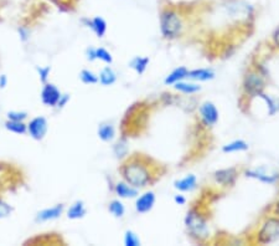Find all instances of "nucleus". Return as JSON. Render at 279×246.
<instances>
[{
  "instance_id": "f3484780",
  "label": "nucleus",
  "mask_w": 279,
  "mask_h": 246,
  "mask_svg": "<svg viewBox=\"0 0 279 246\" xmlns=\"http://www.w3.org/2000/svg\"><path fill=\"white\" fill-rule=\"evenodd\" d=\"M188 75L189 68L185 67V66H179V67L174 68V70L165 77L164 85L165 86H172V85L177 84V82L188 80Z\"/></svg>"
},
{
  "instance_id": "7c9ffc66",
  "label": "nucleus",
  "mask_w": 279,
  "mask_h": 246,
  "mask_svg": "<svg viewBox=\"0 0 279 246\" xmlns=\"http://www.w3.org/2000/svg\"><path fill=\"white\" fill-rule=\"evenodd\" d=\"M258 97H261L262 100L264 101V102L267 103V107H268V115L269 116H273V115H276L277 112H278V105H277V102L276 101L272 98V97H269V96H267L266 93H261L259 94Z\"/></svg>"
},
{
  "instance_id": "9b49d317",
  "label": "nucleus",
  "mask_w": 279,
  "mask_h": 246,
  "mask_svg": "<svg viewBox=\"0 0 279 246\" xmlns=\"http://www.w3.org/2000/svg\"><path fill=\"white\" fill-rule=\"evenodd\" d=\"M47 129H49V124H47V121L45 117H36L32 121H30V123L28 124V132L30 133V136L32 137L36 141H41L47 133Z\"/></svg>"
},
{
  "instance_id": "a211bd4d",
  "label": "nucleus",
  "mask_w": 279,
  "mask_h": 246,
  "mask_svg": "<svg viewBox=\"0 0 279 246\" xmlns=\"http://www.w3.org/2000/svg\"><path fill=\"white\" fill-rule=\"evenodd\" d=\"M175 91L183 94H195L202 90L201 85L198 82L191 81V80H184V81L177 82V84L172 85Z\"/></svg>"
},
{
  "instance_id": "f257e3e1",
  "label": "nucleus",
  "mask_w": 279,
  "mask_h": 246,
  "mask_svg": "<svg viewBox=\"0 0 279 246\" xmlns=\"http://www.w3.org/2000/svg\"><path fill=\"white\" fill-rule=\"evenodd\" d=\"M149 158L143 154H137L129 158L120 168L123 181L137 189L146 188L157 181L155 168Z\"/></svg>"
},
{
  "instance_id": "dca6fc26",
  "label": "nucleus",
  "mask_w": 279,
  "mask_h": 246,
  "mask_svg": "<svg viewBox=\"0 0 279 246\" xmlns=\"http://www.w3.org/2000/svg\"><path fill=\"white\" fill-rule=\"evenodd\" d=\"M114 191L122 199H133L139 195V189L134 188L133 185L128 184L125 181H120L115 184Z\"/></svg>"
},
{
  "instance_id": "2eb2a0df",
  "label": "nucleus",
  "mask_w": 279,
  "mask_h": 246,
  "mask_svg": "<svg viewBox=\"0 0 279 246\" xmlns=\"http://www.w3.org/2000/svg\"><path fill=\"white\" fill-rule=\"evenodd\" d=\"M82 23H84L87 28H89L99 39L105 36L106 32H107V23H106L105 19L101 18V16H94V18L92 19H84Z\"/></svg>"
},
{
  "instance_id": "72a5a7b5",
  "label": "nucleus",
  "mask_w": 279,
  "mask_h": 246,
  "mask_svg": "<svg viewBox=\"0 0 279 246\" xmlns=\"http://www.w3.org/2000/svg\"><path fill=\"white\" fill-rule=\"evenodd\" d=\"M27 117H28V115L25 112L11 111V112L8 113V120H10V121H20V122H23V121Z\"/></svg>"
},
{
  "instance_id": "c9c22d12",
  "label": "nucleus",
  "mask_w": 279,
  "mask_h": 246,
  "mask_svg": "<svg viewBox=\"0 0 279 246\" xmlns=\"http://www.w3.org/2000/svg\"><path fill=\"white\" fill-rule=\"evenodd\" d=\"M84 55H86V59L88 61H96L97 60V59H96V49H94V47L89 46L88 49L86 50V54H84Z\"/></svg>"
},
{
  "instance_id": "f03ea898",
  "label": "nucleus",
  "mask_w": 279,
  "mask_h": 246,
  "mask_svg": "<svg viewBox=\"0 0 279 246\" xmlns=\"http://www.w3.org/2000/svg\"><path fill=\"white\" fill-rule=\"evenodd\" d=\"M184 225H185L186 231H188V235L195 243L205 244L210 239L211 231H210L209 217L198 208L194 207L186 213Z\"/></svg>"
},
{
  "instance_id": "5701e85b",
  "label": "nucleus",
  "mask_w": 279,
  "mask_h": 246,
  "mask_svg": "<svg viewBox=\"0 0 279 246\" xmlns=\"http://www.w3.org/2000/svg\"><path fill=\"white\" fill-rule=\"evenodd\" d=\"M98 137L103 142H112L115 138V128L112 123H102L98 127Z\"/></svg>"
},
{
  "instance_id": "ea45409f",
  "label": "nucleus",
  "mask_w": 279,
  "mask_h": 246,
  "mask_svg": "<svg viewBox=\"0 0 279 246\" xmlns=\"http://www.w3.org/2000/svg\"><path fill=\"white\" fill-rule=\"evenodd\" d=\"M272 39H273V44L276 45V47H278L279 49V29H277L276 31H274Z\"/></svg>"
},
{
  "instance_id": "4468645a",
  "label": "nucleus",
  "mask_w": 279,
  "mask_h": 246,
  "mask_svg": "<svg viewBox=\"0 0 279 246\" xmlns=\"http://www.w3.org/2000/svg\"><path fill=\"white\" fill-rule=\"evenodd\" d=\"M197 177L195 174H188L184 178L176 179L174 182V188L179 193H190L197 188Z\"/></svg>"
},
{
  "instance_id": "cd10ccee",
  "label": "nucleus",
  "mask_w": 279,
  "mask_h": 246,
  "mask_svg": "<svg viewBox=\"0 0 279 246\" xmlns=\"http://www.w3.org/2000/svg\"><path fill=\"white\" fill-rule=\"evenodd\" d=\"M124 245L125 246H140L141 240L138 236V234L134 233L133 230H127L124 233Z\"/></svg>"
},
{
  "instance_id": "c85d7f7f",
  "label": "nucleus",
  "mask_w": 279,
  "mask_h": 246,
  "mask_svg": "<svg viewBox=\"0 0 279 246\" xmlns=\"http://www.w3.org/2000/svg\"><path fill=\"white\" fill-rule=\"evenodd\" d=\"M80 79L84 85L98 84V75L91 70H82L81 73H80Z\"/></svg>"
},
{
  "instance_id": "a878e982",
  "label": "nucleus",
  "mask_w": 279,
  "mask_h": 246,
  "mask_svg": "<svg viewBox=\"0 0 279 246\" xmlns=\"http://www.w3.org/2000/svg\"><path fill=\"white\" fill-rule=\"evenodd\" d=\"M5 128L8 129V131L13 132V133L16 134H24L28 132V126H25L24 122H20V121L9 120L8 122L5 123Z\"/></svg>"
},
{
  "instance_id": "e433bc0d",
  "label": "nucleus",
  "mask_w": 279,
  "mask_h": 246,
  "mask_svg": "<svg viewBox=\"0 0 279 246\" xmlns=\"http://www.w3.org/2000/svg\"><path fill=\"white\" fill-rule=\"evenodd\" d=\"M68 101H70V94H67V93L61 94L60 100H58L57 106H56V107H58V108H63V107H65L66 105H67Z\"/></svg>"
},
{
  "instance_id": "a19ab883",
  "label": "nucleus",
  "mask_w": 279,
  "mask_h": 246,
  "mask_svg": "<svg viewBox=\"0 0 279 246\" xmlns=\"http://www.w3.org/2000/svg\"><path fill=\"white\" fill-rule=\"evenodd\" d=\"M6 85H8V77L6 75H1L0 76V89H5Z\"/></svg>"
},
{
  "instance_id": "c756f323",
  "label": "nucleus",
  "mask_w": 279,
  "mask_h": 246,
  "mask_svg": "<svg viewBox=\"0 0 279 246\" xmlns=\"http://www.w3.org/2000/svg\"><path fill=\"white\" fill-rule=\"evenodd\" d=\"M96 59L102 62L107 63V65H112L113 63V56L108 50H106L105 47H97L96 49Z\"/></svg>"
},
{
  "instance_id": "4c0bfd02",
  "label": "nucleus",
  "mask_w": 279,
  "mask_h": 246,
  "mask_svg": "<svg viewBox=\"0 0 279 246\" xmlns=\"http://www.w3.org/2000/svg\"><path fill=\"white\" fill-rule=\"evenodd\" d=\"M271 215H274V216L279 217V196H278V198H277V200H276V202H274V204L272 205Z\"/></svg>"
},
{
  "instance_id": "58836bf2",
  "label": "nucleus",
  "mask_w": 279,
  "mask_h": 246,
  "mask_svg": "<svg viewBox=\"0 0 279 246\" xmlns=\"http://www.w3.org/2000/svg\"><path fill=\"white\" fill-rule=\"evenodd\" d=\"M19 34H20V39L23 40V41H27V40L29 39V31H28L25 28H20V29H19Z\"/></svg>"
},
{
  "instance_id": "9d476101",
  "label": "nucleus",
  "mask_w": 279,
  "mask_h": 246,
  "mask_svg": "<svg viewBox=\"0 0 279 246\" xmlns=\"http://www.w3.org/2000/svg\"><path fill=\"white\" fill-rule=\"evenodd\" d=\"M155 203H157V194L153 190H146L139 196H137L136 200V212L138 214H146L154 209Z\"/></svg>"
},
{
  "instance_id": "393cba45",
  "label": "nucleus",
  "mask_w": 279,
  "mask_h": 246,
  "mask_svg": "<svg viewBox=\"0 0 279 246\" xmlns=\"http://www.w3.org/2000/svg\"><path fill=\"white\" fill-rule=\"evenodd\" d=\"M108 210H110L111 214L113 215L114 217H123L125 214V207L119 199H114L108 205Z\"/></svg>"
},
{
  "instance_id": "2f4dec72",
  "label": "nucleus",
  "mask_w": 279,
  "mask_h": 246,
  "mask_svg": "<svg viewBox=\"0 0 279 246\" xmlns=\"http://www.w3.org/2000/svg\"><path fill=\"white\" fill-rule=\"evenodd\" d=\"M11 207L8 204V203L3 202V200H0V219H3V217L9 216L11 214Z\"/></svg>"
},
{
  "instance_id": "f704fd0d",
  "label": "nucleus",
  "mask_w": 279,
  "mask_h": 246,
  "mask_svg": "<svg viewBox=\"0 0 279 246\" xmlns=\"http://www.w3.org/2000/svg\"><path fill=\"white\" fill-rule=\"evenodd\" d=\"M172 200H174V203L176 205H185L186 203H188V198L184 195V193L175 194L174 198H172Z\"/></svg>"
},
{
  "instance_id": "412c9836",
  "label": "nucleus",
  "mask_w": 279,
  "mask_h": 246,
  "mask_svg": "<svg viewBox=\"0 0 279 246\" xmlns=\"http://www.w3.org/2000/svg\"><path fill=\"white\" fill-rule=\"evenodd\" d=\"M117 72H115L111 66H106L105 68H102V71H101L98 75V82L102 85V86L106 87L114 85L115 82H117Z\"/></svg>"
},
{
  "instance_id": "6e6552de",
  "label": "nucleus",
  "mask_w": 279,
  "mask_h": 246,
  "mask_svg": "<svg viewBox=\"0 0 279 246\" xmlns=\"http://www.w3.org/2000/svg\"><path fill=\"white\" fill-rule=\"evenodd\" d=\"M224 8H226L227 13L231 15V18H235L237 20H248V18H251L254 11L252 5L245 3V1H240V0L230 1Z\"/></svg>"
},
{
  "instance_id": "7ed1b4c3",
  "label": "nucleus",
  "mask_w": 279,
  "mask_h": 246,
  "mask_svg": "<svg viewBox=\"0 0 279 246\" xmlns=\"http://www.w3.org/2000/svg\"><path fill=\"white\" fill-rule=\"evenodd\" d=\"M159 24H160V32H162V36L165 40H171L177 39L180 37L183 34L184 30V23L183 19H181L180 14L177 13L175 9L172 8H167L160 13L159 18Z\"/></svg>"
},
{
  "instance_id": "f8f14e48",
  "label": "nucleus",
  "mask_w": 279,
  "mask_h": 246,
  "mask_svg": "<svg viewBox=\"0 0 279 246\" xmlns=\"http://www.w3.org/2000/svg\"><path fill=\"white\" fill-rule=\"evenodd\" d=\"M61 91L54 84H46L42 89L41 100L49 107H56L61 97Z\"/></svg>"
},
{
  "instance_id": "b1692460",
  "label": "nucleus",
  "mask_w": 279,
  "mask_h": 246,
  "mask_svg": "<svg viewBox=\"0 0 279 246\" xmlns=\"http://www.w3.org/2000/svg\"><path fill=\"white\" fill-rule=\"evenodd\" d=\"M150 63V59L148 56H136L131 60L129 66L131 68H133L138 75H143L145 73V71L148 70V66Z\"/></svg>"
},
{
  "instance_id": "0eeeda50",
  "label": "nucleus",
  "mask_w": 279,
  "mask_h": 246,
  "mask_svg": "<svg viewBox=\"0 0 279 246\" xmlns=\"http://www.w3.org/2000/svg\"><path fill=\"white\" fill-rule=\"evenodd\" d=\"M198 115H200L201 123L207 128H212L217 124L220 120V112L216 105L211 101H205L198 107Z\"/></svg>"
},
{
  "instance_id": "4be33fe9",
  "label": "nucleus",
  "mask_w": 279,
  "mask_h": 246,
  "mask_svg": "<svg viewBox=\"0 0 279 246\" xmlns=\"http://www.w3.org/2000/svg\"><path fill=\"white\" fill-rule=\"evenodd\" d=\"M87 209L86 205L81 200H77V202L73 203L70 207V209L67 210V217L71 220H79L82 217L86 216Z\"/></svg>"
},
{
  "instance_id": "39448f33",
  "label": "nucleus",
  "mask_w": 279,
  "mask_h": 246,
  "mask_svg": "<svg viewBox=\"0 0 279 246\" xmlns=\"http://www.w3.org/2000/svg\"><path fill=\"white\" fill-rule=\"evenodd\" d=\"M266 89V77L254 67L246 71L242 80V90L246 96L258 97Z\"/></svg>"
},
{
  "instance_id": "423d86ee",
  "label": "nucleus",
  "mask_w": 279,
  "mask_h": 246,
  "mask_svg": "<svg viewBox=\"0 0 279 246\" xmlns=\"http://www.w3.org/2000/svg\"><path fill=\"white\" fill-rule=\"evenodd\" d=\"M238 177H240V170L236 167L221 168L212 173L214 182L222 188H232L237 182Z\"/></svg>"
},
{
  "instance_id": "bb28decb",
  "label": "nucleus",
  "mask_w": 279,
  "mask_h": 246,
  "mask_svg": "<svg viewBox=\"0 0 279 246\" xmlns=\"http://www.w3.org/2000/svg\"><path fill=\"white\" fill-rule=\"evenodd\" d=\"M129 152V148H128V143L124 141V139H120L118 141L117 143L113 146V153L117 158H124L127 157Z\"/></svg>"
},
{
  "instance_id": "ddd939ff",
  "label": "nucleus",
  "mask_w": 279,
  "mask_h": 246,
  "mask_svg": "<svg viewBox=\"0 0 279 246\" xmlns=\"http://www.w3.org/2000/svg\"><path fill=\"white\" fill-rule=\"evenodd\" d=\"M216 77V72H215L212 68L209 67H201V68H195V70H189L188 80L195 82H209Z\"/></svg>"
},
{
  "instance_id": "aec40b11",
  "label": "nucleus",
  "mask_w": 279,
  "mask_h": 246,
  "mask_svg": "<svg viewBox=\"0 0 279 246\" xmlns=\"http://www.w3.org/2000/svg\"><path fill=\"white\" fill-rule=\"evenodd\" d=\"M248 150H250V144H248L245 139H235V141L222 146V153H224V154H231V153H238V152H247Z\"/></svg>"
},
{
  "instance_id": "6ab92c4d",
  "label": "nucleus",
  "mask_w": 279,
  "mask_h": 246,
  "mask_svg": "<svg viewBox=\"0 0 279 246\" xmlns=\"http://www.w3.org/2000/svg\"><path fill=\"white\" fill-rule=\"evenodd\" d=\"M63 213V205L58 204L49 209H44L36 215L37 223H44V221H49V220H55L60 217Z\"/></svg>"
},
{
  "instance_id": "1a4fd4ad",
  "label": "nucleus",
  "mask_w": 279,
  "mask_h": 246,
  "mask_svg": "<svg viewBox=\"0 0 279 246\" xmlns=\"http://www.w3.org/2000/svg\"><path fill=\"white\" fill-rule=\"evenodd\" d=\"M243 174H245L246 178L256 179V181L261 182L263 184H268V185L276 184L279 181V173H277V172H269V170H267L263 167L254 168V169H246L243 172Z\"/></svg>"
},
{
  "instance_id": "473e14b6",
  "label": "nucleus",
  "mask_w": 279,
  "mask_h": 246,
  "mask_svg": "<svg viewBox=\"0 0 279 246\" xmlns=\"http://www.w3.org/2000/svg\"><path fill=\"white\" fill-rule=\"evenodd\" d=\"M37 72H39L40 80H41L44 84H46L47 79L50 76V72H51V67L50 66H45V67H37Z\"/></svg>"
},
{
  "instance_id": "20e7f679",
  "label": "nucleus",
  "mask_w": 279,
  "mask_h": 246,
  "mask_svg": "<svg viewBox=\"0 0 279 246\" xmlns=\"http://www.w3.org/2000/svg\"><path fill=\"white\" fill-rule=\"evenodd\" d=\"M279 240V217L274 215L264 217L259 225L258 230L254 234V244L258 245H269Z\"/></svg>"
}]
</instances>
